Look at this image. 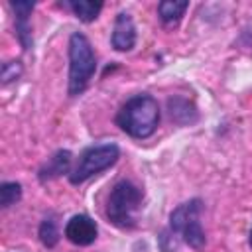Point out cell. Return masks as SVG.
Returning <instances> with one entry per match:
<instances>
[{
  "label": "cell",
  "mask_w": 252,
  "mask_h": 252,
  "mask_svg": "<svg viewBox=\"0 0 252 252\" xmlns=\"http://www.w3.org/2000/svg\"><path fill=\"white\" fill-rule=\"evenodd\" d=\"M22 197V185L16 181H6L0 185V205L2 207H10L16 201H20Z\"/></svg>",
  "instance_id": "13"
},
{
  "label": "cell",
  "mask_w": 252,
  "mask_h": 252,
  "mask_svg": "<svg viewBox=\"0 0 252 252\" xmlns=\"http://www.w3.org/2000/svg\"><path fill=\"white\" fill-rule=\"evenodd\" d=\"M189 8V4L185 0H163L158 6L159 18L163 24H175L181 20V16L185 14V10Z\"/></svg>",
  "instance_id": "10"
},
{
  "label": "cell",
  "mask_w": 252,
  "mask_h": 252,
  "mask_svg": "<svg viewBox=\"0 0 252 252\" xmlns=\"http://www.w3.org/2000/svg\"><path fill=\"white\" fill-rule=\"evenodd\" d=\"M136 45V26L130 18V14L120 12L114 22L112 30V47L118 51H130Z\"/></svg>",
  "instance_id": "6"
},
{
  "label": "cell",
  "mask_w": 252,
  "mask_h": 252,
  "mask_svg": "<svg viewBox=\"0 0 252 252\" xmlns=\"http://www.w3.org/2000/svg\"><path fill=\"white\" fill-rule=\"evenodd\" d=\"M96 71V59H94V51L89 43V39L75 32L69 37V94L77 96L81 94L93 75Z\"/></svg>",
  "instance_id": "2"
},
{
  "label": "cell",
  "mask_w": 252,
  "mask_h": 252,
  "mask_svg": "<svg viewBox=\"0 0 252 252\" xmlns=\"http://www.w3.org/2000/svg\"><path fill=\"white\" fill-rule=\"evenodd\" d=\"M199 211H201V201H199V199H193V201H187V203L179 205V207L171 213V217H169L171 230L181 232L189 222L199 220Z\"/></svg>",
  "instance_id": "7"
},
{
  "label": "cell",
  "mask_w": 252,
  "mask_h": 252,
  "mask_svg": "<svg viewBox=\"0 0 252 252\" xmlns=\"http://www.w3.org/2000/svg\"><path fill=\"white\" fill-rule=\"evenodd\" d=\"M69 167H71V152H69V150H59V152H55L53 158H49L47 163L39 169V179L45 181V179L59 177V175H63V173H71Z\"/></svg>",
  "instance_id": "8"
},
{
  "label": "cell",
  "mask_w": 252,
  "mask_h": 252,
  "mask_svg": "<svg viewBox=\"0 0 252 252\" xmlns=\"http://www.w3.org/2000/svg\"><path fill=\"white\" fill-rule=\"evenodd\" d=\"M96 222L87 215H75L65 224V236L77 246H89L96 238Z\"/></svg>",
  "instance_id": "5"
},
{
  "label": "cell",
  "mask_w": 252,
  "mask_h": 252,
  "mask_svg": "<svg viewBox=\"0 0 252 252\" xmlns=\"http://www.w3.org/2000/svg\"><path fill=\"white\" fill-rule=\"evenodd\" d=\"M142 203V191L140 187H136L132 181H118L110 195H108V203H106V217L112 224L120 226V228H132L136 224V211L140 209Z\"/></svg>",
  "instance_id": "3"
},
{
  "label": "cell",
  "mask_w": 252,
  "mask_h": 252,
  "mask_svg": "<svg viewBox=\"0 0 252 252\" xmlns=\"http://www.w3.org/2000/svg\"><path fill=\"white\" fill-rule=\"evenodd\" d=\"M120 158V150L116 144H100V146H91L87 148L81 158H79V163L71 169L69 173V181L73 185H79V183H85L89 177L108 169L110 165H114Z\"/></svg>",
  "instance_id": "4"
},
{
  "label": "cell",
  "mask_w": 252,
  "mask_h": 252,
  "mask_svg": "<svg viewBox=\"0 0 252 252\" xmlns=\"http://www.w3.org/2000/svg\"><path fill=\"white\" fill-rule=\"evenodd\" d=\"M12 8L16 12V32L22 41V45L28 49L32 45L30 39V26H28V16L33 10V2H12Z\"/></svg>",
  "instance_id": "9"
},
{
  "label": "cell",
  "mask_w": 252,
  "mask_h": 252,
  "mask_svg": "<svg viewBox=\"0 0 252 252\" xmlns=\"http://www.w3.org/2000/svg\"><path fill=\"white\" fill-rule=\"evenodd\" d=\"M248 242H250V248H252V230H250V238H248Z\"/></svg>",
  "instance_id": "15"
},
{
  "label": "cell",
  "mask_w": 252,
  "mask_h": 252,
  "mask_svg": "<svg viewBox=\"0 0 252 252\" xmlns=\"http://www.w3.org/2000/svg\"><path fill=\"white\" fill-rule=\"evenodd\" d=\"M116 124L132 138L144 140L152 136L159 124L158 100L150 94H136L118 110Z\"/></svg>",
  "instance_id": "1"
},
{
  "label": "cell",
  "mask_w": 252,
  "mask_h": 252,
  "mask_svg": "<svg viewBox=\"0 0 252 252\" xmlns=\"http://www.w3.org/2000/svg\"><path fill=\"white\" fill-rule=\"evenodd\" d=\"M69 8L81 22H93L98 12L102 10V2H93V0H71Z\"/></svg>",
  "instance_id": "11"
},
{
  "label": "cell",
  "mask_w": 252,
  "mask_h": 252,
  "mask_svg": "<svg viewBox=\"0 0 252 252\" xmlns=\"http://www.w3.org/2000/svg\"><path fill=\"white\" fill-rule=\"evenodd\" d=\"M39 240L43 242V246L53 248L59 240V230H57V222L53 217H45L39 224Z\"/></svg>",
  "instance_id": "12"
},
{
  "label": "cell",
  "mask_w": 252,
  "mask_h": 252,
  "mask_svg": "<svg viewBox=\"0 0 252 252\" xmlns=\"http://www.w3.org/2000/svg\"><path fill=\"white\" fill-rule=\"evenodd\" d=\"M20 73H22V65H20L18 61L4 63V67H2V81H4V83H10L12 79L20 77Z\"/></svg>",
  "instance_id": "14"
}]
</instances>
